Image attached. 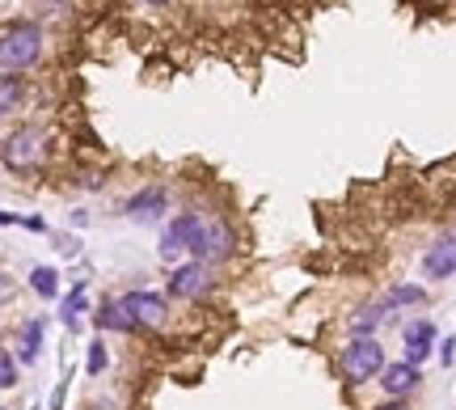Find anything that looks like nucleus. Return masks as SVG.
I'll use <instances>...</instances> for the list:
<instances>
[{"mask_svg":"<svg viewBox=\"0 0 456 410\" xmlns=\"http://www.w3.org/2000/svg\"><path fill=\"white\" fill-rule=\"evenodd\" d=\"M43 60V26L38 21H9L0 30V72H26Z\"/></svg>","mask_w":456,"mask_h":410,"instance_id":"nucleus-1","label":"nucleus"},{"mask_svg":"<svg viewBox=\"0 0 456 410\" xmlns=\"http://www.w3.org/2000/svg\"><path fill=\"white\" fill-rule=\"evenodd\" d=\"M47 132L43 127H17V132H9V140L0 144V161L9 165L13 174H38L43 165H47Z\"/></svg>","mask_w":456,"mask_h":410,"instance_id":"nucleus-2","label":"nucleus"},{"mask_svg":"<svg viewBox=\"0 0 456 410\" xmlns=\"http://www.w3.org/2000/svg\"><path fill=\"white\" fill-rule=\"evenodd\" d=\"M385 347L376 343V339H351V343L338 351V360H334V368H338V377L346 381V385H368V381H376L380 373H385Z\"/></svg>","mask_w":456,"mask_h":410,"instance_id":"nucleus-3","label":"nucleus"},{"mask_svg":"<svg viewBox=\"0 0 456 410\" xmlns=\"http://www.w3.org/2000/svg\"><path fill=\"white\" fill-rule=\"evenodd\" d=\"M232 254H237V233L228 229L220 216H216V220H203V233H199L195 250H191V263L224 266Z\"/></svg>","mask_w":456,"mask_h":410,"instance_id":"nucleus-4","label":"nucleus"},{"mask_svg":"<svg viewBox=\"0 0 456 410\" xmlns=\"http://www.w3.org/2000/svg\"><path fill=\"white\" fill-rule=\"evenodd\" d=\"M203 220L208 216L203 212H178L169 225L161 229V258L165 263H174V258H182V254H191L195 250V242H199V233H203Z\"/></svg>","mask_w":456,"mask_h":410,"instance_id":"nucleus-5","label":"nucleus"},{"mask_svg":"<svg viewBox=\"0 0 456 410\" xmlns=\"http://www.w3.org/2000/svg\"><path fill=\"white\" fill-rule=\"evenodd\" d=\"M212 292V266L203 263H178L169 271V283H165V296L174 300H203Z\"/></svg>","mask_w":456,"mask_h":410,"instance_id":"nucleus-6","label":"nucleus"},{"mask_svg":"<svg viewBox=\"0 0 456 410\" xmlns=\"http://www.w3.org/2000/svg\"><path fill=\"white\" fill-rule=\"evenodd\" d=\"M131 322L140 330H161L169 322V296L165 292H148V288H135V292L123 296Z\"/></svg>","mask_w":456,"mask_h":410,"instance_id":"nucleus-7","label":"nucleus"},{"mask_svg":"<svg viewBox=\"0 0 456 410\" xmlns=\"http://www.w3.org/2000/svg\"><path fill=\"white\" fill-rule=\"evenodd\" d=\"M436 343H440V330H436V322L431 317H414L406 330H402V360L414 364V368H423L427 360H431V351H436Z\"/></svg>","mask_w":456,"mask_h":410,"instance_id":"nucleus-8","label":"nucleus"},{"mask_svg":"<svg viewBox=\"0 0 456 410\" xmlns=\"http://www.w3.org/2000/svg\"><path fill=\"white\" fill-rule=\"evenodd\" d=\"M376 381H380V390H385L389 402H406V398L423 385V368H414V364H406V360H393V364H385V373Z\"/></svg>","mask_w":456,"mask_h":410,"instance_id":"nucleus-9","label":"nucleus"},{"mask_svg":"<svg viewBox=\"0 0 456 410\" xmlns=\"http://www.w3.org/2000/svg\"><path fill=\"white\" fill-rule=\"evenodd\" d=\"M165 208H169V191H165V186H144V191H135V195L127 199L123 212H127L135 225H157L165 216Z\"/></svg>","mask_w":456,"mask_h":410,"instance_id":"nucleus-10","label":"nucleus"},{"mask_svg":"<svg viewBox=\"0 0 456 410\" xmlns=\"http://www.w3.org/2000/svg\"><path fill=\"white\" fill-rule=\"evenodd\" d=\"M456 275V233L436 237L423 254V279H448Z\"/></svg>","mask_w":456,"mask_h":410,"instance_id":"nucleus-11","label":"nucleus"},{"mask_svg":"<svg viewBox=\"0 0 456 410\" xmlns=\"http://www.w3.org/2000/svg\"><path fill=\"white\" fill-rule=\"evenodd\" d=\"M94 326L98 330H114V334H140V326L131 322L127 305H123V296H106L94 313Z\"/></svg>","mask_w":456,"mask_h":410,"instance_id":"nucleus-12","label":"nucleus"},{"mask_svg":"<svg viewBox=\"0 0 456 410\" xmlns=\"http://www.w3.org/2000/svg\"><path fill=\"white\" fill-rule=\"evenodd\" d=\"M81 313H89V288H85V279L60 300V322H64L68 330H77L81 326Z\"/></svg>","mask_w":456,"mask_h":410,"instance_id":"nucleus-13","label":"nucleus"},{"mask_svg":"<svg viewBox=\"0 0 456 410\" xmlns=\"http://www.w3.org/2000/svg\"><path fill=\"white\" fill-rule=\"evenodd\" d=\"M43 334H47V317H30V322H21V351H17V360H21V364L38 360Z\"/></svg>","mask_w":456,"mask_h":410,"instance_id":"nucleus-14","label":"nucleus"},{"mask_svg":"<svg viewBox=\"0 0 456 410\" xmlns=\"http://www.w3.org/2000/svg\"><path fill=\"white\" fill-rule=\"evenodd\" d=\"M385 305L376 300V305H359L355 313H351V339H372V330L385 322Z\"/></svg>","mask_w":456,"mask_h":410,"instance_id":"nucleus-15","label":"nucleus"},{"mask_svg":"<svg viewBox=\"0 0 456 410\" xmlns=\"http://www.w3.org/2000/svg\"><path fill=\"white\" fill-rule=\"evenodd\" d=\"M423 300H427L423 283H397V288H389V292H385V300H380V305H385V309H410V305H423Z\"/></svg>","mask_w":456,"mask_h":410,"instance_id":"nucleus-16","label":"nucleus"},{"mask_svg":"<svg viewBox=\"0 0 456 410\" xmlns=\"http://www.w3.org/2000/svg\"><path fill=\"white\" fill-rule=\"evenodd\" d=\"M30 292L43 296V300H55V296H60V271H55V266H34L30 271Z\"/></svg>","mask_w":456,"mask_h":410,"instance_id":"nucleus-17","label":"nucleus"},{"mask_svg":"<svg viewBox=\"0 0 456 410\" xmlns=\"http://www.w3.org/2000/svg\"><path fill=\"white\" fill-rule=\"evenodd\" d=\"M21 94H26L21 77H0V119L13 115L17 106H21Z\"/></svg>","mask_w":456,"mask_h":410,"instance_id":"nucleus-18","label":"nucleus"},{"mask_svg":"<svg viewBox=\"0 0 456 410\" xmlns=\"http://www.w3.org/2000/svg\"><path fill=\"white\" fill-rule=\"evenodd\" d=\"M85 373H89V377H102V373H106V343H102V339H94V343H89Z\"/></svg>","mask_w":456,"mask_h":410,"instance_id":"nucleus-19","label":"nucleus"},{"mask_svg":"<svg viewBox=\"0 0 456 410\" xmlns=\"http://www.w3.org/2000/svg\"><path fill=\"white\" fill-rule=\"evenodd\" d=\"M17 385V356L9 347H0V390H13Z\"/></svg>","mask_w":456,"mask_h":410,"instance_id":"nucleus-20","label":"nucleus"},{"mask_svg":"<svg viewBox=\"0 0 456 410\" xmlns=\"http://www.w3.org/2000/svg\"><path fill=\"white\" fill-rule=\"evenodd\" d=\"M452 356H456V339H444V343H440V364H444V368L452 364Z\"/></svg>","mask_w":456,"mask_h":410,"instance_id":"nucleus-21","label":"nucleus"},{"mask_svg":"<svg viewBox=\"0 0 456 410\" xmlns=\"http://www.w3.org/2000/svg\"><path fill=\"white\" fill-rule=\"evenodd\" d=\"M26 216H17V212H0V225H21Z\"/></svg>","mask_w":456,"mask_h":410,"instance_id":"nucleus-22","label":"nucleus"},{"mask_svg":"<svg viewBox=\"0 0 456 410\" xmlns=\"http://www.w3.org/2000/svg\"><path fill=\"white\" fill-rule=\"evenodd\" d=\"M148 4H165V0H148Z\"/></svg>","mask_w":456,"mask_h":410,"instance_id":"nucleus-23","label":"nucleus"},{"mask_svg":"<svg viewBox=\"0 0 456 410\" xmlns=\"http://www.w3.org/2000/svg\"><path fill=\"white\" fill-rule=\"evenodd\" d=\"M51 4H60V0H51Z\"/></svg>","mask_w":456,"mask_h":410,"instance_id":"nucleus-24","label":"nucleus"},{"mask_svg":"<svg viewBox=\"0 0 456 410\" xmlns=\"http://www.w3.org/2000/svg\"><path fill=\"white\" fill-rule=\"evenodd\" d=\"M0 410H4V406H0Z\"/></svg>","mask_w":456,"mask_h":410,"instance_id":"nucleus-25","label":"nucleus"}]
</instances>
